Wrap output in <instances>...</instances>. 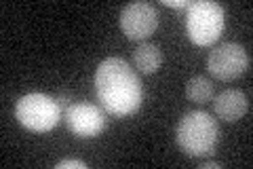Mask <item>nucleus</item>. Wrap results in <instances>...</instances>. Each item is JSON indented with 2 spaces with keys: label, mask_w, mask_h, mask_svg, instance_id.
Masks as SVG:
<instances>
[{
  "label": "nucleus",
  "mask_w": 253,
  "mask_h": 169,
  "mask_svg": "<svg viewBox=\"0 0 253 169\" xmlns=\"http://www.w3.org/2000/svg\"><path fill=\"white\" fill-rule=\"evenodd\" d=\"M158 26V15L154 4L150 2H131L121 11V28L129 40H141L154 34Z\"/></svg>",
  "instance_id": "7"
},
{
  "label": "nucleus",
  "mask_w": 253,
  "mask_h": 169,
  "mask_svg": "<svg viewBox=\"0 0 253 169\" xmlns=\"http://www.w3.org/2000/svg\"><path fill=\"white\" fill-rule=\"evenodd\" d=\"M165 55L156 45L141 43L135 51H133V63L141 74H154V72L163 66Z\"/></svg>",
  "instance_id": "9"
},
{
  "label": "nucleus",
  "mask_w": 253,
  "mask_h": 169,
  "mask_svg": "<svg viewBox=\"0 0 253 169\" xmlns=\"http://www.w3.org/2000/svg\"><path fill=\"white\" fill-rule=\"evenodd\" d=\"M213 112L224 123H236L249 112V98L241 89H226L213 100Z\"/></svg>",
  "instance_id": "8"
},
{
  "label": "nucleus",
  "mask_w": 253,
  "mask_h": 169,
  "mask_svg": "<svg viewBox=\"0 0 253 169\" xmlns=\"http://www.w3.org/2000/svg\"><path fill=\"white\" fill-rule=\"evenodd\" d=\"M224 9L211 0H196L188 6L186 15V30L194 45L209 47L221 36L224 32Z\"/></svg>",
  "instance_id": "3"
},
{
  "label": "nucleus",
  "mask_w": 253,
  "mask_h": 169,
  "mask_svg": "<svg viewBox=\"0 0 253 169\" xmlns=\"http://www.w3.org/2000/svg\"><path fill=\"white\" fill-rule=\"evenodd\" d=\"M86 169V163L81 159H66V161H59L57 163V169Z\"/></svg>",
  "instance_id": "11"
},
{
  "label": "nucleus",
  "mask_w": 253,
  "mask_h": 169,
  "mask_svg": "<svg viewBox=\"0 0 253 169\" xmlns=\"http://www.w3.org/2000/svg\"><path fill=\"white\" fill-rule=\"evenodd\" d=\"M219 138L217 120L203 110H194L184 114V118L177 123L175 142L179 150L190 159L211 157L215 150V144Z\"/></svg>",
  "instance_id": "2"
},
{
  "label": "nucleus",
  "mask_w": 253,
  "mask_h": 169,
  "mask_svg": "<svg viewBox=\"0 0 253 169\" xmlns=\"http://www.w3.org/2000/svg\"><path fill=\"white\" fill-rule=\"evenodd\" d=\"M163 4L171 6V9H188L192 2H190V0H163Z\"/></svg>",
  "instance_id": "12"
},
{
  "label": "nucleus",
  "mask_w": 253,
  "mask_h": 169,
  "mask_svg": "<svg viewBox=\"0 0 253 169\" xmlns=\"http://www.w3.org/2000/svg\"><path fill=\"white\" fill-rule=\"evenodd\" d=\"M207 70L217 80H234L249 70V53L236 43H224L209 53Z\"/></svg>",
  "instance_id": "5"
},
{
  "label": "nucleus",
  "mask_w": 253,
  "mask_h": 169,
  "mask_svg": "<svg viewBox=\"0 0 253 169\" xmlns=\"http://www.w3.org/2000/svg\"><path fill=\"white\" fill-rule=\"evenodd\" d=\"M199 167L201 169H219L221 163H217V161H205V163H201Z\"/></svg>",
  "instance_id": "13"
},
{
  "label": "nucleus",
  "mask_w": 253,
  "mask_h": 169,
  "mask_svg": "<svg viewBox=\"0 0 253 169\" xmlns=\"http://www.w3.org/2000/svg\"><path fill=\"white\" fill-rule=\"evenodd\" d=\"M213 93H215V89H213V83L207 76H194L186 85V98L194 104H209Z\"/></svg>",
  "instance_id": "10"
},
{
  "label": "nucleus",
  "mask_w": 253,
  "mask_h": 169,
  "mask_svg": "<svg viewBox=\"0 0 253 169\" xmlns=\"http://www.w3.org/2000/svg\"><path fill=\"white\" fill-rule=\"evenodd\" d=\"M95 91L108 114L129 116L144 102V87L129 63L123 57H108L95 70Z\"/></svg>",
  "instance_id": "1"
},
{
  "label": "nucleus",
  "mask_w": 253,
  "mask_h": 169,
  "mask_svg": "<svg viewBox=\"0 0 253 169\" xmlns=\"http://www.w3.org/2000/svg\"><path fill=\"white\" fill-rule=\"evenodd\" d=\"M63 120L76 138H97L106 127V114L89 102H76L63 110Z\"/></svg>",
  "instance_id": "6"
},
{
  "label": "nucleus",
  "mask_w": 253,
  "mask_h": 169,
  "mask_svg": "<svg viewBox=\"0 0 253 169\" xmlns=\"http://www.w3.org/2000/svg\"><path fill=\"white\" fill-rule=\"evenodd\" d=\"M15 116L28 131L46 133L59 125L61 108L57 100L44 93H28L15 104Z\"/></svg>",
  "instance_id": "4"
}]
</instances>
